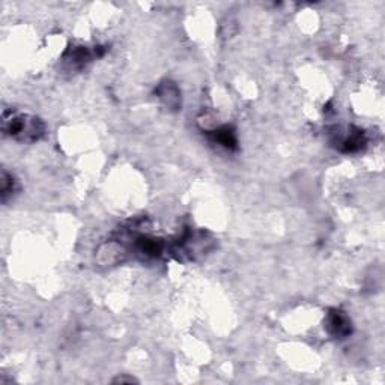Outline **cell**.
Returning <instances> with one entry per match:
<instances>
[{"mask_svg": "<svg viewBox=\"0 0 385 385\" xmlns=\"http://www.w3.org/2000/svg\"><path fill=\"white\" fill-rule=\"evenodd\" d=\"M330 328L333 330L334 334L337 336H343L349 331V327H347V321L343 318L342 314L336 313L330 318Z\"/></svg>", "mask_w": 385, "mask_h": 385, "instance_id": "cell-1", "label": "cell"}]
</instances>
